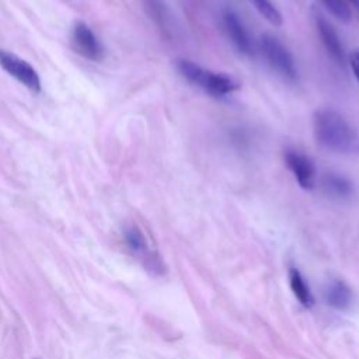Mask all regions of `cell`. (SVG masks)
Masks as SVG:
<instances>
[{
  "label": "cell",
  "instance_id": "6da1fadb",
  "mask_svg": "<svg viewBox=\"0 0 359 359\" xmlns=\"http://www.w3.org/2000/svg\"><path fill=\"white\" fill-rule=\"evenodd\" d=\"M313 133L318 146L337 154L359 153V135L337 111L317 109L313 115Z\"/></svg>",
  "mask_w": 359,
  "mask_h": 359
},
{
  "label": "cell",
  "instance_id": "7a4b0ae2",
  "mask_svg": "<svg viewBox=\"0 0 359 359\" xmlns=\"http://www.w3.org/2000/svg\"><path fill=\"white\" fill-rule=\"evenodd\" d=\"M177 70L189 83L201 87L213 97H224L238 88V83L229 74L205 69L188 59H178Z\"/></svg>",
  "mask_w": 359,
  "mask_h": 359
},
{
  "label": "cell",
  "instance_id": "3957f363",
  "mask_svg": "<svg viewBox=\"0 0 359 359\" xmlns=\"http://www.w3.org/2000/svg\"><path fill=\"white\" fill-rule=\"evenodd\" d=\"M261 50L266 63L283 79L296 81L299 77L294 59L289 49L275 36L265 34L261 36Z\"/></svg>",
  "mask_w": 359,
  "mask_h": 359
},
{
  "label": "cell",
  "instance_id": "277c9868",
  "mask_svg": "<svg viewBox=\"0 0 359 359\" xmlns=\"http://www.w3.org/2000/svg\"><path fill=\"white\" fill-rule=\"evenodd\" d=\"M0 66L4 72H7L11 77H14L18 83L27 87L34 94L41 91V79L36 70L24 59L17 55L0 49Z\"/></svg>",
  "mask_w": 359,
  "mask_h": 359
},
{
  "label": "cell",
  "instance_id": "5b68a950",
  "mask_svg": "<svg viewBox=\"0 0 359 359\" xmlns=\"http://www.w3.org/2000/svg\"><path fill=\"white\" fill-rule=\"evenodd\" d=\"M72 45L77 53L88 60L98 62L104 57V48L91 28L83 22L76 21L72 27Z\"/></svg>",
  "mask_w": 359,
  "mask_h": 359
},
{
  "label": "cell",
  "instance_id": "8992f818",
  "mask_svg": "<svg viewBox=\"0 0 359 359\" xmlns=\"http://www.w3.org/2000/svg\"><path fill=\"white\" fill-rule=\"evenodd\" d=\"M283 160L299 187L302 189L311 191L316 185V168L313 161L297 150H286Z\"/></svg>",
  "mask_w": 359,
  "mask_h": 359
},
{
  "label": "cell",
  "instance_id": "52a82bcc",
  "mask_svg": "<svg viewBox=\"0 0 359 359\" xmlns=\"http://www.w3.org/2000/svg\"><path fill=\"white\" fill-rule=\"evenodd\" d=\"M223 27L229 39L240 53L247 56L254 55V45L251 36L247 28L244 27L243 21L233 10H226L223 13Z\"/></svg>",
  "mask_w": 359,
  "mask_h": 359
},
{
  "label": "cell",
  "instance_id": "ba28073f",
  "mask_svg": "<svg viewBox=\"0 0 359 359\" xmlns=\"http://www.w3.org/2000/svg\"><path fill=\"white\" fill-rule=\"evenodd\" d=\"M314 22H316V29L318 32V36H320L327 53L330 55V57L334 62H337L338 65H342L344 59H345V53H344V46L339 41L337 31L321 14H316Z\"/></svg>",
  "mask_w": 359,
  "mask_h": 359
},
{
  "label": "cell",
  "instance_id": "9c48e42d",
  "mask_svg": "<svg viewBox=\"0 0 359 359\" xmlns=\"http://www.w3.org/2000/svg\"><path fill=\"white\" fill-rule=\"evenodd\" d=\"M324 296H325L327 303L337 310L348 309L351 304V300H352L351 289L342 280L330 282L328 286L325 287Z\"/></svg>",
  "mask_w": 359,
  "mask_h": 359
},
{
  "label": "cell",
  "instance_id": "30bf717a",
  "mask_svg": "<svg viewBox=\"0 0 359 359\" xmlns=\"http://www.w3.org/2000/svg\"><path fill=\"white\" fill-rule=\"evenodd\" d=\"M289 282H290V287H292V292L296 296V299L304 307H307V309L313 307L314 297L310 290V286L307 285V282L303 278V275L300 273V271L294 266H290V269H289Z\"/></svg>",
  "mask_w": 359,
  "mask_h": 359
},
{
  "label": "cell",
  "instance_id": "8fae6325",
  "mask_svg": "<svg viewBox=\"0 0 359 359\" xmlns=\"http://www.w3.org/2000/svg\"><path fill=\"white\" fill-rule=\"evenodd\" d=\"M321 185L323 189L334 198H346L352 194V184L345 177L334 172L325 174L321 178Z\"/></svg>",
  "mask_w": 359,
  "mask_h": 359
},
{
  "label": "cell",
  "instance_id": "7c38bea8",
  "mask_svg": "<svg viewBox=\"0 0 359 359\" xmlns=\"http://www.w3.org/2000/svg\"><path fill=\"white\" fill-rule=\"evenodd\" d=\"M255 10L272 25L279 27L282 24V14L272 0H248Z\"/></svg>",
  "mask_w": 359,
  "mask_h": 359
},
{
  "label": "cell",
  "instance_id": "4fadbf2b",
  "mask_svg": "<svg viewBox=\"0 0 359 359\" xmlns=\"http://www.w3.org/2000/svg\"><path fill=\"white\" fill-rule=\"evenodd\" d=\"M325 8L339 21L349 22L352 20V11L345 0H323Z\"/></svg>",
  "mask_w": 359,
  "mask_h": 359
},
{
  "label": "cell",
  "instance_id": "5bb4252c",
  "mask_svg": "<svg viewBox=\"0 0 359 359\" xmlns=\"http://www.w3.org/2000/svg\"><path fill=\"white\" fill-rule=\"evenodd\" d=\"M125 241L133 251H144L146 250V240L142 231L137 227H128L125 230Z\"/></svg>",
  "mask_w": 359,
  "mask_h": 359
},
{
  "label": "cell",
  "instance_id": "9a60e30c",
  "mask_svg": "<svg viewBox=\"0 0 359 359\" xmlns=\"http://www.w3.org/2000/svg\"><path fill=\"white\" fill-rule=\"evenodd\" d=\"M349 66H351V69L353 72V76L356 77V80L359 83V49L353 50L349 55Z\"/></svg>",
  "mask_w": 359,
  "mask_h": 359
},
{
  "label": "cell",
  "instance_id": "2e32d148",
  "mask_svg": "<svg viewBox=\"0 0 359 359\" xmlns=\"http://www.w3.org/2000/svg\"><path fill=\"white\" fill-rule=\"evenodd\" d=\"M352 4H355L358 8H359V0H349Z\"/></svg>",
  "mask_w": 359,
  "mask_h": 359
}]
</instances>
